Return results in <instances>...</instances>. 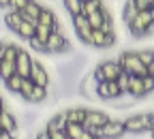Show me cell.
Masks as SVG:
<instances>
[{
    "label": "cell",
    "mask_w": 154,
    "mask_h": 139,
    "mask_svg": "<svg viewBox=\"0 0 154 139\" xmlns=\"http://www.w3.org/2000/svg\"><path fill=\"white\" fill-rule=\"evenodd\" d=\"M152 122H154V113L152 111H141V113H133L126 120H122V126L131 135H141V133L150 131Z\"/></svg>",
    "instance_id": "1"
},
{
    "label": "cell",
    "mask_w": 154,
    "mask_h": 139,
    "mask_svg": "<svg viewBox=\"0 0 154 139\" xmlns=\"http://www.w3.org/2000/svg\"><path fill=\"white\" fill-rule=\"evenodd\" d=\"M118 64L122 69V73L131 75V77H143L146 75V64H141V60L137 58V54L126 49L118 56Z\"/></svg>",
    "instance_id": "2"
},
{
    "label": "cell",
    "mask_w": 154,
    "mask_h": 139,
    "mask_svg": "<svg viewBox=\"0 0 154 139\" xmlns=\"http://www.w3.org/2000/svg\"><path fill=\"white\" fill-rule=\"evenodd\" d=\"M152 24H154V11L152 9H146V11H139L126 26H128V32L133 36H146L148 34V28Z\"/></svg>",
    "instance_id": "3"
},
{
    "label": "cell",
    "mask_w": 154,
    "mask_h": 139,
    "mask_svg": "<svg viewBox=\"0 0 154 139\" xmlns=\"http://www.w3.org/2000/svg\"><path fill=\"white\" fill-rule=\"evenodd\" d=\"M120 73H122V69H120L118 60H105V62H101L92 71V79L96 84H101V82H116V79L120 77Z\"/></svg>",
    "instance_id": "4"
},
{
    "label": "cell",
    "mask_w": 154,
    "mask_h": 139,
    "mask_svg": "<svg viewBox=\"0 0 154 139\" xmlns=\"http://www.w3.org/2000/svg\"><path fill=\"white\" fill-rule=\"evenodd\" d=\"M66 51H73V45L64 36V32H51L45 43V54H66Z\"/></svg>",
    "instance_id": "5"
},
{
    "label": "cell",
    "mask_w": 154,
    "mask_h": 139,
    "mask_svg": "<svg viewBox=\"0 0 154 139\" xmlns=\"http://www.w3.org/2000/svg\"><path fill=\"white\" fill-rule=\"evenodd\" d=\"M92 133H94L96 139H120V137L126 135V131H124L120 120H109L107 124H103L101 128H94Z\"/></svg>",
    "instance_id": "6"
},
{
    "label": "cell",
    "mask_w": 154,
    "mask_h": 139,
    "mask_svg": "<svg viewBox=\"0 0 154 139\" xmlns=\"http://www.w3.org/2000/svg\"><path fill=\"white\" fill-rule=\"evenodd\" d=\"M32 64H34V58L32 54H28L26 49L19 47L17 49V58H15V75L19 77H30V71H32Z\"/></svg>",
    "instance_id": "7"
},
{
    "label": "cell",
    "mask_w": 154,
    "mask_h": 139,
    "mask_svg": "<svg viewBox=\"0 0 154 139\" xmlns=\"http://www.w3.org/2000/svg\"><path fill=\"white\" fill-rule=\"evenodd\" d=\"M111 118L103 111V109H90L88 107V113H86V120H84V128L86 131H94V128H101L103 124H107Z\"/></svg>",
    "instance_id": "8"
},
{
    "label": "cell",
    "mask_w": 154,
    "mask_h": 139,
    "mask_svg": "<svg viewBox=\"0 0 154 139\" xmlns=\"http://www.w3.org/2000/svg\"><path fill=\"white\" fill-rule=\"evenodd\" d=\"M73 30H75L77 39H79V43L90 45V39H92V28H90L88 19H86L84 15H75V17H73Z\"/></svg>",
    "instance_id": "9"
},
{
    "label": "cell",
    "mask_w": 154,
    "mask_h": 139,
    "mask_svg": "<svg viewBox=\"0 0 154 139\" xmlns=\"http://www.w3.org/2000/svg\"><path fill=\"white\" fill-rule=\"evenodd\" d=\"M28 79H30L34 86H38V88H49V84H51V77H49L47 69L41 62H36V60L32 64V71H30V77Z\"/></svg>",
    "instance_id": "10"
},
{
    "label": "cell",
    "mask_w": 154,
    "mask_h": 139,
    "mask_svg": "<svg viewBox=\"0 0 154 139\" xmlns=\"http://www.w3.org/2000/svg\"><path fill=\"white\" fill-rule=\"evenodd\" d=\"M90 45L96 49H109L116 45V32H103V30H92Z\"/></svg>",
    "instance_id": "11"
},
{
    "label": "cell",
    "mask_w": 154,
    "mask_h": 139,
    "mask_svg": "<svg viewBox=\"0 0 154 139\" xmlns=\"http://www.w3.org/2000/svg\"><path fill=\"white\" fill-rule=\"evenodd\" d=\"M122 94V90L118 88L116 82H101L96 86V98H101V101H116Z\"/></svg>",
    "instance_id": "12"
},
{
    "label": "cell",
    "mask_w": 154,
    "mask_h": 139,
    "mask_svg": "<svg viewBox=\"0 0 154 139\" xmlns=\"http://www.w3.org/2000/svg\"><path fill=\"white\" fill-rule=\"evenodd\" d=\"M17 128H19V124H17L15 113L9 111V109H5L2 113H0V131H2V133H11V135H15Z\"/></svg>",
    "instance_id": "13"
},
{
    "label": "cell",
    "mask_w": 154,
    "mask_h": 139,
    "mask_svg": "<svg viewBox=\"0 0 154 139\" xmlns=\"http://www.w3.org/2000/svg\"><path fill=\"white\" fill-rule=\"evenodd\" d=\"M86 113H88V107H69V109H64L66 124H77V126H84Z\"/></svg>",
    "instance_id": "14"
},
{
    "label": "cell",
    "mask_w": 154,
    "mask_h": 139,
    "mask_svg": "<svg viewBox=\"0 0 154 139\" xmlns=\"http://www.w3.org/2000/svg\"><path fill=\"white\" fill-rule=\"evenodd\" d=\"M43 11V5H38L36 0H30V2L26 5L24 11H19V15H22L24 22H30V24H36L38 22V15H41Z\"/></svg>",
    "instance_id": "15"
},
{
    "label": "cell",
    "mask_w": 154,
    "mask_h": 139,
    "mask_svg": "<svg viewBox=\"0 0 154 139\" xmlns=\"http://www.w3.org/2000/svg\"><path fill=\"white\" fill-rule=\"evenodd\" d=\"M66 128V118H64V111L56 113L54 118H49L47 124H45V131L47 133H64Z\"/></svg>",
    "instance_id": "16"
},
{
    "label": "cell",
    "mask_w": 154,
    "mask_h": 139,
    "mask_svg": "<svg viewBox=\"0 0 154 139\" xmlns=\"http://www.w3.org/2000/svg\"><path fill=\"white\" fill-rule=\"evenodd\" d=\"M2 24H5L7 30L15 32V30L19 28V24H22V15H19L17 11H7L5 17H2Z\"/></svg>",
    "instance_id": "17"
},
{
    "label": "cell",
    "mask_w": 154,
    "mask_h": 139,
    "mask_svg": "<svg viewBox=\"0 0 154 139\" xmlns=\"http://www.w3.org/2000/svg\"><path fill=\"white\" fill-rule=\"evenodd\" d=\"M34 26H36V24H30V22H24V19H22V24H19V28L15 30V34H17L19 39L30 41V39H34Z\"/></svg>",
    "instance_id": "18"
},
{
    "label": "cell",
    "mask_w": 154,
    "mask_h": 139,
    "mask_svg": "<svg viewBox=\"0 0 154 139\" xmlns=\"http://www.w3.org/2000/svg\"><path fill=\"white\" fill-rule=\"evenodd\" d=\"M47 98H49V88H38V86H34V90H32V94H30V101H28V103L38 105V103H45Z\"/></svg>",
    "instance_id": "19"
},
{
    "label": "cell",
    "mask_w": 154,
    "mask_h": 139,
    "mask_svg": "<svg viewBox=\"0 0 154 139\" xmlns=\"http://www.w3.org/2000/svg\"><path fill=\"white\" fill-rule=\"evenodd\" d=\"M11 75H15V62H11V60H0V79L7 82Z\"/></svg>",
    "instance_id": "20"
},
{
    "label": "cell",
    "mask_w": 154,
    "mask_h": 139,
    "mask_svg": "<svg viewBox=\"0 0 154 139\" xmlns=\"http://www.w3.org/2000/svg\"><path fill=\"white\" fill-rule=\"evenodd\" d=\"M62 5H64V9L69 11V15H71V17H75V15H82L84 5L79 2V0H62Z\"/></svg>",
    "instance_id": "21"
},
{
    "label": "cell",
    "mask_w": 154,
    "mask_h": 139,
    "mask_svg": "<svg viewBox=\"0 0 154 139\" xmlns=\"http://www.w3.org/2000/svg\"><path fill=\"white\" fill-rule=\"evenodd\" d=\"M22 79H24V77H19V75H11L7 82H5L7 90H9L11 94H19V88H22Z\"/></svg>",
    "instance_id": "22"
},
{
    "label": "cell",
    "mask_w": 154,
    "mask_h": 139,
    "mask_svg": "<svg viewBox=\"0 0 154 139\" xmlns=\"http://www.w3.org/2000/svg\"><path fill=\"white\" fill-rule=\"evenodd\" d=\"M137 13H139V11H137V7H135V2H133V0H126V2H124V11H122V19L128 24Z\"/></svg>",
    "instance_id": "23"
},
{
    "label": "cell",
    "mask_w": 154,
    "mask_h": 139,
    "mask_svg": "<svg viewBox=\"0 0 154 139\" xmlns=\"http://www.w3.org/2000/svg\"><path fill=\"white\" fill-rule=\"evenodd\" d=\"M49 34H51V30H49L47 26H43V24H36V26H34V39H36V41L47 43Z\"/></svg>",
    "instance_id": "24"
},
{
    "label": "cell",
    "mask_w": 154,
    "mask_h": 139,
    "mask_svg": "<svg viewBox=\"0 0 154 139\" xmlns=\"http://www.w3.org/2000/svg\"><path fill=\"white\" fill-rule=\"evenodd\" d=\"M32 90H34V84L30 82V79L26 77V79H22V88H19V96L24 98V101H30V94H32Z\"/></svg>",
    "instance_id": "25"
},
{
    "label": "cell",
    "mask_w": 154,
    "mask_h": 139,
    "mask_svg": "<svg viewBox=\"0 0 154 139\" xmlns=\"http://www.w3.org/2000/svg\"><path fill=\"white\" fill-rule=\"evenodd\" d=\"M135 54H137V58L141 60V64H146V66L154 60V49H139V51H135Z\"/></svg>",
    "instance_id": "26"
},
{
    "label": "cell",
    "mask_w": 154,
    "mask_h": 139,
    "mask_svg": "<svg viewBox=\"0 0 154 139\" xmlns=\"http://www.w3.org/2000/svg\"><path fill=\"white\" fill-rule=\"evenodd\" d=\"M141 86H143V92H146V96H148V94H152V92H154V77H148V75H143V77H141Z\"/></svg>",
    "instance_id": "27"
},
{
    "label": "cell",
    "mask_w": 154,
    "mask_h": 139,
    "mask_svg": "<svg viewBox=\"0 0 154 139\" xmlns=\"http://www.w3.org/2000/svg\"><path fill=\"white\" fill-rule=\"evenodd\" d=\"M30 2V0H9V11H24L26 9V5Z\"/></svg>",
    "instance_id": "28"
},
{
    "label": "cell",
    "mask_w": 154,
    "mask_h": 139,
    "mask_svg": "<svg viewBox=\"0 0 154 139\" xmlns=\"http://www.w3.org/2000/svg\"><path fill=\"white\" fill-rule=\"evenodd\" d=\"M30 47H32L34 51H41V54H45V43L36 41V39H30Z\"/></svg>",
    "instance_id": "29"
},
{
    "label": "cell",
    "mask_w": 154,
    "mask_h": 139,
    "mask_svg": "<svg viewBox=\"0 0 154 139\" xmlns=\"http://www.w3.org/2000/svg\"><path fill=\"white\" fill-rule=\"evenodd\" d=\"M133 2H135V7H137V11L150 9V0H133Z\"/></svg>",
    "instance_id": "30"
},
{
    "label": "cell",
    "mask_w": 154,
    "mask_h": 139,
    "mask_svg": "<svg viewBox=\"0 0 154 139\" xmlns=\"http://www.w3.org/2000/svg\"><path fill=\"white\" fill-rule=\"evenodd\" d=\"M34 139H51V135H49V133L43 128V131H38V133L34 135Z\"/></svg>",
    "instance_id": "31"
},
{
    "label": "cell",
    "mask_w": 154,
    "mask_h": 139,
    "mask_svg": "<svg viewBox=\"0 0 154 139\" xmlns=\"http://www.w3.org/2000/svg\"><path fill=\"white\" fill-rule=\"evenodd\" d=\"M79 139H96V137H94V133H92V131H86V128H84V133H82V137H79Z\"/></svg>",
    "instance_id": "32"
},
{
    "label": "cell",
    "mask_w": 154,
    "mask_h": 139,
    "mask_svg": "<svg viewBox=\"0 0 154 139\" xmlns=\"http://www.w3.org/2000/svg\"><path fill=\"white\" fill-rule=\"evenodd\" d=\"M146 75H148V77H154V60L146 66Z\"/></svg>",
    "instance_id": "33"
},
{
    "label": "cell",
    "mask_w": 154,
    "mask_h": 139,
    "mask_svg": "<svg viewBox=\"0 0 154 139\" xmlns=\"http://www.w3.org/2000/svg\"><path fill=\"white\" fill-rule=\"evenodd\" d=\"M49 135H51V139H69L64 133H49Z\"/></svg>",
    "instance_id": "34"
},
{
    "label": "cell",
    "mask_w": 154,
    "mask_h": 139,
    "mask_svg": "<svg viewBox=\"0 0 154 139\" xmlns=\"http://www.w3.org/2000/svg\"><path fill=\"white\" fill-rule=\"evenodd\" d=\"M0 139H17V137L11 135V133H0Z\"/></svg>",
    "instance_id": "35"
},
{
    "label": "cell",
    "mask_w": 154,
    "mask_h": 139,
    "mask_svg": "<svg viewBox=\"0 0 154 139\" xmlns=\"http://www.w3.org/2000/svg\"><path fill=\"white\" fill-rule=\"evenodd\" d=\"M0 9H7L9 11V0H0Z\"/></svg>",
    "instance_id": "36"
},
{
    "label": "cell",
    "mask_w": 154,
    "mask_h": 139,
    "mask_svg": "<svg viewBox=\"0 0 154 139\" xmlns=\"http://www.w3.org/2000/svg\"><path fill=\"white\" fill-rule=\"evenodd\" d=\"M5 109H7V105H5V98H2V96H0V113H2Z\"/></svg>",
    "instance_id": "37"
},
{
    "label": "cell",
    "mask_w": 154,
    "mask_h": 139,
    "mask_svg": "<svg viewBox=\"0 0 154 139\" xmlns=\"http://www.w3.org/2000/svg\"><path fill=\"white\" fill-rule=\"evenodd\" d=\"M150 135H152V139H154V122H152V126H150Z\"/></svg>",
    "instance_id": "38"
},
{
    "label": "cell",
    "mask_w": 154,
    "mask_h": 139,
    "mask_svg": "<svg viewBox=\"0 0 154 139\" xmlns=\"http://www.w3.org/2000/svg\"><path fill=\"white\" fill-rule=\"evenodd\" d=\"M150 9H152V11H154V0H150Z\"/></svg>",
    "instance_id": "39"
},
{
    "label": "cell",
    "mask_w": 154,
    "mask_h": 139,
    "mask_svg": "<svg viewBox=\"0 0 154 139\" xmlns=\"http://www.w3.org/2000/svg\"><path fill=\"white\" fill-rule=\"evenodd\" d=\"M79 2H82V5H86V2H90V0H79Z\"/></svg>",
    "instance_id": "40"
},
{
    "label": "cell",
    "mask_w": 154,
    "mask_h": 139,
    "mask_svg": "<svg viewBox=\"0 0 154 139\" xmlns=\"http://www.w3.org/2000/svg\"><path fill=\"white\" fill-rule=\"evenodd\" d=\"M0 133H2V131H0Z\"/></svg>",
    "instance_id": "41"
}]
</instances>
